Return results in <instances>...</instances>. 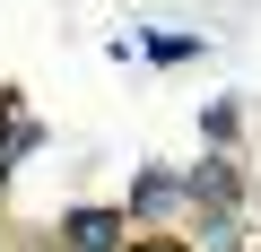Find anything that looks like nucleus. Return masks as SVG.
Wrapping results in <instances>:
<instances>
[{"mask_svg":"<svg viewBox=\"0 0 261 252\" xmlns=\"http://www.w3.org/2000/svg\"><path fill=\"white\" fill-rule=\"evenodd\" d=\"M174 209H192L183 174H166V165H140V174H130V217H174Z\"/></svg>","mask_w":261,"mask_h":252,"instance_id":"obj_2","label":"nucleus"},{"mask_svg":"<svg viewBox=\"0 0 261 252\" xmlns=\"http://www.w3.org/2000/svg\"><path fill=\"white\" fill-rule=\"evenodd\" d=\"M200 131H209V139H218V148H226V139H235V131H244V113H235V104H209V113H200Z\"/></svg>","mask_w":261,"mask_h":252,"instance_id":"obj_4","label":"nucleus"},{"mask_svg":"<svg viewBox=\"0 0 261 252\" xmlns=\"http://www.w3.org/2000/svg\"><path fill=\"white\" fill-rule=\"evenodd\" d=\"M140 52H148V61H192V52H200V35H148Z\"/></svg>","mask_w":261,"mask_h":252,"instance_id":"obj_3","label":"nucleus"},{"mask_svg":"<svg viewBox=\"0 0 261 252\" xmlns=\"http://www.w3.org/2000/svg\"><path fill=\"white\" fill-rule=\"evenodd\" d=\"M122 235H130L122 209H70L53 243H61V252H122Z\"/></svg>","mask_w":261,"mask_h":252,"instance_id":"obj_1","label":"nucleus"},{"mask_svg":"<svg viewBox=\"0 0 261 252\" xmlns=\"http://www.w3.org/2000/svg\"><path fill=\"white\" fill-rule=\"evenodd\" d=\"M122 252H192L183 235H140V243H122Z\"/></svg>","mask_w":261,"mask_h":252,"instance_id":"obj_5","label":"nucleus"}]
</instances>
